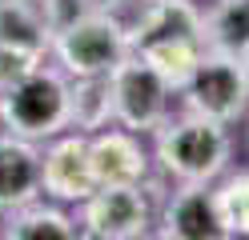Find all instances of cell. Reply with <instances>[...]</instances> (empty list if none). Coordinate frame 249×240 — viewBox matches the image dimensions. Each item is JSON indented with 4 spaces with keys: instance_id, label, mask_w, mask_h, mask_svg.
<instances>
[{
    "instance_id": "cell-19",
    "label": "cell",
    "mask_w": 249,
    "mask_h": 240,
    "mask_svg": "<svg viewBox=\"0 0 249 240\" xmlns=\"http://www.w3.org/2000/svg\"><path fill=\"white\" fill-rule=\"evenodd\" d=\"M40 12H44V24H49V32H60L65 24L81 20L85 12L101 8V0H36Z\"/></svg>"
},
{
    "instance_id": "cell-9",
    "label": "cell",
    "mask_w": 249,
    "mask_h": 240,
    "mask_svg": "<svg viewBox=\"0 0 249 240\" xmlns=\"http://www.w3.org/2000/svg\"><path fill=\"white\" fill-rule=\"evenodd\" d=\"M89 168L97 188L105 184H145L149 180V152L137 132L121 124H108L101 132H89Z\"/></svg>"
},
{
    "instance_id": "cell-11",
    "label": "cell",
    "mask_w": 249,
    "mask_h": 240,
    "mask_svg": "<svg viewBox=\"0 0 249 240\" xmlns=\"http://www.w3.org/2000/svg\"><path fill=\"white\" fill-rule=\"evenodd\" d=\"M40 144L0 132V216L24 208L28 200L44 196L40 188Z\"/></svg>"
},
{
    "instance_id": "cell-15",
    "label": "cell",
    "mask_w": 249,
    "mask_h": 240,
    "mask_svg": "<svg viewBox=\"0 0 249 240\" xmlns=\"http://www.w3.org/2000/svg\"><path fill=\"white\" fill-rule=\"evenodd\" d=\"M0 40L36 48V52L49 56L53 32L44 24V12L36 0H0Z\"/></svg>"
},
{
    "instance_id": "cell-3",
    "label": "cell",
    "mask_w": 249,
    "mask_h": 240,
    "mask_svg": "<svg viewBox=\"0 0 249 240\" xmlns=\"http://www.w3.org/2000/svg\"><path fill=\"white\" fill-rule=\"evenodd\" d=\"M0 124L4 132L36 144L69 132V76L40 64L24 80L0 88Z\"/></svg>"
},
{
    "instance_id": "cell-2",
    "label": "cell",
    "mask_w": 249,
    "mask_h": 240,
    "mask_svg": "<svg viewBox=\"0 0 249 240\" xmlns=\"http://www.w3.org/2000/svg\"><path fill=\"white\" fill-rule=\"evenodd\" d=\"M129 52V24L105 4L53 32L49 40V56L65 76H108Z\"/></svg>"
},
{
    "instance_id": "cell-20",
    "label": "cell",
    "mask_w": 249,
    "mask_h": 240,
    "mask_svg": "<svg viewBox=\"0 0 249 240\" xmlns=\"http://www.w3.org/2000/svg\"><path fill=\"white\" fill-rule=\"evenodd\" d=\"M241 60H245V72H249V52H245V56H241Z\"/></svg>"
},
{
    "instance_id": "cell-6",
    "label": "cell",
    "mask_w": 249,
    "mask_h": 240,
    "mask_svg": "<svg viewBox=\"0 0 249 240\" xmlns=\"http://www.w3.org/2000/svg\"><path fill=\"white\" fill-rule=\"evenodd\" d=\"M108 92H113V120L137 136H153L173 116V88L137 52H129L108 72Z\"/></svg>"
},
{
    "instance_id": "cell-5",
    "label": "cell",
    "mask_w": 249,
    "mask_h": 240,
    "mask_svg": "<svg viewBox=\"0 0 249 240\" xmlns=\"http://www.w3.org/2000/svg\"><path fill=\"white\" fill-rule=\"evenodd\" d=\"M181 112L193 116H209L217 124H237L249 112V72L245 60L233 52H217L205 48L197 60L193 76L181 88Z\"/></svg>"
},
{
    "instance_id": "cell-7",
    "label": "cell",
    "mask_w": 249,
    "mask_h": 240,
    "mask_svg": "<svg viewBox=\"0 0 249 240\" xmlns=\"http://www.w3.org/2000/svg\"><path fill=\"white\" fill-rule=\"evenodd\" d=\"M153 236H161V240H229L221 212H217V200H213V184H177L173 192H165Z\"/></svg>"
},
{
    "instance_id": "cell-17",
    "label": "cell",
    "mask_w": 249,
    "mask_h": 240,
    "mask_svg": "<svg viewBox=\"0 0 249 240\" xmlns=\"http://www.w3.org/2000/svg\"><path fill=\"white\" fill-rule=\"evenodd\" d=\"M225 236H249V172H233L213 188Z\"/></svg>"
},
{
    "instance_id": "cell-4",
    "label": "cell",
    "mask_w": 249,
    "mask_h": 240,
    "mask_svg": "<svg viewBox=\"0 0 249 240\" xmlns=\"http://www.w3.org/2000/svg\"><path fill=\"white\" fill-rule=\"evenodd\" d=\"M165 188L161 184H105L92 188L76 204L81 208V236L92 240H141L157 228V208H161Z\"/></svg>"
},
{
    "instance_id": "cell-8",
    "label": "cell",
    "mask_w": 249,
    "mask_h": 240,
    "mask_svg": "<svg viewBox=\"0 0 249 240\" xmlns=\"http://www.w3.org/2000/svg\"><path fill=\"white\" fill-rule=\"evenodd\" d=\"M40 188L44 196L56 204H81L97 180L89 168V136L85 132H60L49 140V148L40 156Z\"/></svg>"
},
{
    "instance_id": "cell-13",
    "label": "cell",
    "mask_w": 249,
    "mask_h": 240,
    "mask_svg": "<svg viewBox=\"0 0 249 240\" xmlns=\"http://www.w3.org/2000/svg\"><path fill=\"white\" fill-rule=\"evenodd\" d=\"M108 124H117L108 76H69V128L89 136Z\"/></svg>"
},
{
    "instance_id": "cell-14",
    "label": "cell",
    "mask_w": 249,
    "mask_h": 240,
    "mask_svg": "<svg viewBox=\"0 0 249 240\" xmlns=\"http://www.w3.org/2000/svg\"><path fill=\"white\" fill-rule=\"evenodd\" d=\"M201 40L217 52L245 56L249 52V0H213V8L201 12Z\"/></svg>"
},
{
    "instance_id": "cell-1",
    "label": "cell",
    "mask_w": 249,
    "mask_h": 240,
    "mask_svg": "<svg viewBox=\"0 0 249 240\" xmlns=\"http://www.w3.org/2000/svg\"><path fill=\"white\" fill-rule=\"evenodd\" d=\"M229 156H233L229 124H217L209 116L181 112L177 120L169 116L153 132V160L173 184H213L229 168Z\"/></svg>"
},
{
    "instance_id": "cell-21",
    "label": "cell",
    "mask_w": 249,
    "mask_h": 240,
    "mask_svg": "<svg viewBox=\"0 0 249 240\" xmlns=\"http://www.w3.org/2000/svg\"><path fill=\"white\" fill-rule=\"evenodd\" d=\"M0 224H4V216H0Z\"/></svg>"
},
{
    "instance_id": "cell-10",
    "label": "cell",
    "mask_w": 249,
    "mask_h": 240,
    "mask_svg": "<svg viewBox=\"0 0 249 240\" xmlns=\"http://www.w3.org/2000/svg\"><path fill=\"white\" fill-rule=\"evenodd\" d=\"M124 24L133 52L165 40H201V8L193 0H141Z\"/></svg>"
},
{
    "instance_id": "cell-16",
    "label": "cell",
    "mask_w": 249,
    "mask_h": 240,
    "mask_svg": "<svg viewBox=\"0 0 249 240\" xmlns=\"http://www.w3.org/2000/svg\"><path fill=\"white\" fill-rule=\"evenodd\" d=\"M201 52H205V44L201 40H165V44H149V48H137V56H141L153 72H157L161 80L173 92L185 88V80L193 76Z\"/></svg>"
},
{
    "instance_id": "cell-18",
    "label": "cell",
    "mask_w": 249,
    "mask_h": 240,
    "mask_svg": "<svg viewBox=\"0 0 249 240\" xmlns=\"http://www.w3.org/2000/svg\"><path fill=\"white\" fill-rule=\"evenodd\" d=\"M40 64H44V52L24 48V44L0 40V88H8V84H17V80H24L33 68H40Z\"/></svg>"
},
{
    "instance_id": "cell-12",
    "label": "cell",
    "mask_w": 249,
    "mask_h": 240,
    "mask_svg": "<svg viewBox=\"0 0 249 240\" xmlns=\"http://www.w3.org/2000/svg\"><path fill=\"white\" fill-rule=\"evenodd\" d=\"M0 236L4 240H76L81 236V224H76V216H69L56 200L44 204V196H36L24 208L4 216Z\"/></svg>"
}]
</instances>
